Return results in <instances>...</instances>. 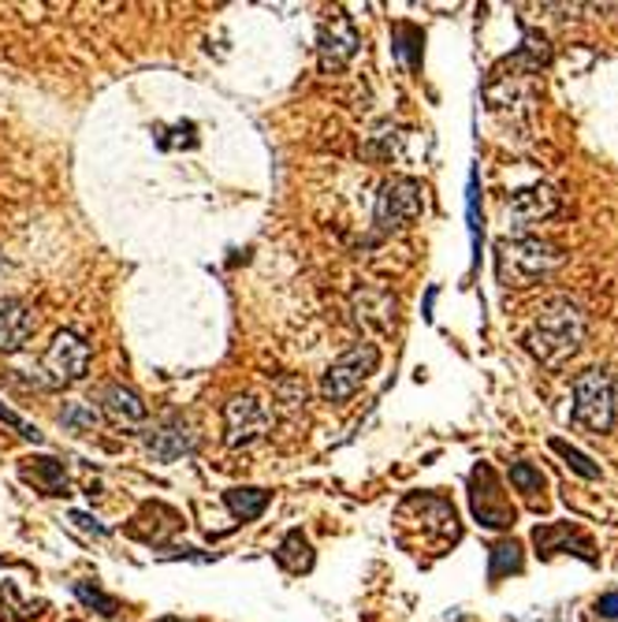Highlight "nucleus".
Segmentation results:
<instances>
[{"mask_svg": "<svg viewBox=\"0 0 618 622\" xmlns=\"http://www.w3.org/2000/svg\"><path fill=\"white\" fill-rule=\"evenodd\" d=\"M391 41H395V57L403 60L411 72H417V67H421V41H425L421 26L395 23V30H391Z\"/></svg>", "mask_w": 618, "mask_h": 622, "instance_id": "19", "label": "nucleus"}, {"mask_svg": "<svg viewBox=\"0 0 618 622\" xmlns=\"http://www.w3.org/2000/svg\"><path fill=\"white\" fill-rule=\"evenodd\" d=\"M552 451H555V455H563V459H567V467H570L573 473H578V477H585V481H600V477H604V470H600L585 451L570 448V444H567V440H559V436H555V440H552Z\"/></svg>", "mask_w": 618, "mask_h": 622, "instance_id": "21", "label": "nucleus"}, {"mask_svg": "<svg viewBox=\"0 0 618 622\" xmlns=\"http://www.w3.org/2000/svg\"><path fill=\"white\" fill-rule=\"evenodd\" d=\"M90 358L93 350L78 332L72 328L56 332V339H52V347L46 350V358H41L38 365V384L41 388H67V384H78L86 376V370H90Z\"/></svg>", "mask_w": 618, "mask_h": 622, "instance_id": "4", "label": "nucleus"}, {"mask_svg": "<svg viewBox=\"0 0 618 622\" xmlns=\"http://www.w3.org/2000/svg\"><path fill=\"white\" fill-rule=\"evenodd\" d=\"M101 407H104V414H109V422H116V425H142L146 418H150V410H146V402L138 399V391L124 388V384H104Z\"/></svg>", "mask_w": 618, "mask_h": 622, "instance_id": "14", "label": "nucleus"}, {"mask_svg": "<svg viewBox=\"0 0 618 622\" xmlns=\"http://www.w3.org/2000/svg\"><path fill=\"white\" fill-rule=\"evenodd\" d=\"M533 545H537V556L541 559H552L555 551H570V556L585 559V563H596V548L578 525L570 522H552V525H537L533 530Z\"/></svg>", "mask_w": 618, "mask_h": 622, "instance_id": "12", "label": "nucleus"}, {"mask_svg": "<svg viewBox=\"0 0 618 622\" xmlns=\"http://www.w3.org/2000/svg\"><path fill=\"white\" fill-rule=\"evenodd\" d=\"M156 622H182V619H176V615H168V619H156Z\"/></svg>", "mask_w": 618, "mask_h": 622, "instance_id": "29", "label": "nucleus"}, {"mask_svg": "<svg viewBox=\"0 0 618 622\" xmlns=\"http://www.w3.org/2000/svg\"><path fill=\"white\" fill-rule=\"evenodd\" d=\"M38 332V318L34 306L23 299H0V350L4 354H20L30 344V336Z\"/></svg>", "mask_w": 618, "mask_h": 622, "instance_id": "13", "label": "nucleus"}, {"mask_svg": "<svg viewBox=\"0 0 618 622\" xmlns=\"http://www.w3.org/2000/svg\"><path fill=\"white\" fill-rule=\"evenodd\" d=\"M276 563H280L287 574H306L313 567V545L306 540V533L302 530L287 533L280 540V548H276Z\"/></svg>", "mask_w": 618, "mask_h": 622, "instance_id": "16", "label": "nucleus"}, {"mask_svg": "<svg viewBox=\"0 0 618 622\" xmlns=\"http://www.w3.org/2000/svg\"><path fill=\"white\" fill-rule=\"evenodd\" d=\"M596 615L607 619V622L618 619V593H604V597L596 600Z\"/></svg>", "mask_w": 618, "mask_h": 622, "instance_id": "27", "label": "nucleus"}, {"mask_svg": "<svg viewBox=\"0 0 618 622\" xmlns=\"http://www.w3.org/2000/svg\"><path fill=\"white\" fill-rule=\"evenodd\" d=\"M526 567V556H521V545L515 537L507 540H495L489 551V582H500L503 574H521Z\"/></svg>", "mask_w": 618, "mask_h": 622, "instance_id": "18", "label": "nucleus"}, {"mask_svg": "<svg viewBox=\"0 0 618 622\" xmlns=\"http://www.w3.org/2000/svg\"><path fill=\"white\" fill-rule=\"evenodd\" d=\"M224 425H228V448H250V444H257L261 436L273 428V414H268V407L261 402L257 396H235L228 407H224Z\"/></svg>", "mask_w": 618, "mask_h": 622, "instance_id": "8", "label": "nucleus"}, {"mask_svg": "<svg viewBox=\"0 0 618 622\" xmlns=\"http://www.w3.org/2000/svg\"><path fill=\"white\" fill-rule=\"evenodd\" d=\"M146 451H150L153 462H176L182 455H194L198 451L194 425H190L182 414H168L150 436H146Z\"/></svg>", "mask_w": 618, "mask_h": 622, "instance_id": "10", "label": "nucleus"}, {"mask_svg": "<svg viewBox=\"0 0 618 622\" xmlns=\"http://www.w3.org/2000/svg\"><path fill=\"white\" fill-rule=\"evenodd\" d=\"M466 221H469V239H474V265L481 258V183H477V172H469V183H466Z\"/></svg>", "mask_w": 618, "mask_h": 622, "instance_id": "20", "label": "nucleus"}, {"mask_svg": "<svg viewBox=\"0 0 618 622\" xmlns=\"http://www.w3.org/2000/svg\"><path fill=\"white\" fill-rule=\"evenodd\" d=\"M72 522H75V525H83V530H93V533H98V537H104V533H109V530H104V525H98V522L90 519V514H83V511H72Z\"/></svg>", "mask_w": 618, "mask_h": 622, "instance_id": "28", "label": "nucleus"}, {"mask_svg": "<svg viewBox=\"0 0 618 622\" xmlns=\"http://www.w3.org/2000/svg\"><path fill=\"white\" fill-rule=\"evenodd\" d=\"M425 213V190L417 179H406V175H395L380 187L377 195V209H373V224H377L380 235H395L406 232L417 216Z\"/></svg>", "mask_w": 618, "mask_h": 622, "instance_id": "5", "label": "nucleus"}, {"mask_svg": "<svg viewBox=\"0 0 618 622\" xmlns=\"http://www.w3.org/2000/svg\"><path fill=\"white\" fill-rule=\"evenodd\" d=\"M75 597L104 619H116V611H119V600L109 597V593H101L98 585H90V582H75Z\"/></svg>", "mask_w": 618, "mask_h": 622, "instance_id": "22", "label": "nucleus"}, {"mask_svg": "<svg viewBox=\"0 0 618 622\" xmlns=\"http://www.w3.org/2000/svg\"><path fill=\"white\" fill-rule=\"evenodd\" d=\"M156 146H161V150H179V146L194 150V146H198V127L187 120V124H176L172 130H161V135H156Z\"/></svg>", "mask_w": 618, "mask_h": 622, "instance_id": "25", "label": "nucleus"}, {"mask_svg": "<svg viewBox=\"0 0 618 622\" xmlns=\"http://www.w3.org/2000/svg\"><path fill=\"white\" fill-rule=\"evenodd\" d=\"M4 269H8V261H4V258H0V273H4Z\"/></svg>", "mask_w": 618, "mask_h": 622, "instance_id": "30", "label": "nucleus"}, {"mask_svg": "<svg viewBox=\"0 0 618 622\" xmlns=\"http://www.w3.org/2000/svg\"><path fill=\"white\" fill-rule=\"evenodd\" d=\"M23 477L34 488H41L46 496H64L67 493V473L60 459H23Z\"/></svg>", "mask_w": 618, "mask_h": 622, "instance_id": "15", "label": "nucleus"}, {"mask_svg": "<svg viewBox=\"0 0 618 622\" xmlns=\"http://www.w3.org/2000/svg\"><path fill=\"white\" fill-rule=\"evenodd\" d=\"M362 46V34L346 12H336L332 20L320 26L317 34V52H320V72H339L354 60V52Z\"/></svg>", "mask_w": 618, "mask_h": 622, "instance_id": "9", "label": "nucleus"}, {"mask_svg": "<svg viewBox=\"0 0 618 622\" xmlns=\"http://www.w3.org/2000/svg\"><path fill=\"white\" fill-rule=\"evenodd\" d=\"M559 209H563L559 195H555L547 183H537V187L518 190V195L507 201V221L515 227V235H526L529 227L547 221V216H555Z\"/></svg>", "mask_w": 618, "mask_h": 622, "instance_id": "11", "label": "nucleus"}, {"mask_svg": "<svg viewBox=\"0 0 618 622\" xmlns=\"http://www.w3.org/2000/svg\"><path fill=\"white\" fill-rule=\"evenodd\" d=\"M510 485L526 496H537L544 493V473L537 470L533 462H515V467H510Z\"/></svg>", "mask_w": 618, "mask_h": 622, "instance_id": "23", "label": "nucleus"}, {"mask_svg": "<svg viewBox=\"0 0 618 622\" xmlns=\"http://www.w3.org/2000/svg\"><path fill=\"white\" fill-rule=\"evenodd\" d=\"M224 503H228V511L239 522H254V519L265 514L268 493H265V488H228V493H224Z\"/></svg>", "mask_w": 618, "mask_h": 622, "instance_id": "17", "label": "nucleus"}, {"mask_svg": "<svg viewBox=\"0 0 618 622\" xmlns=\"http://www.w3.org/2000/svg\"><path fill=\"white\" fill-rule=\"evenodd\" d=\"M469 507H474L477 525H484V530H510L518 519L510 496L503 493V481L495 477L489 462H477L469 473Z\"/></svg>", "mask_w": 618, "mask_h": 622, "instance_id": "7", "label": "nucleus"}, {"mask_svg": "<svg viewBox=\"0 0 618 622\" xmlns=\"http://www.w3.org/2000/svg\"><path fill=\"white\" fill-rule=\"evenodd\" d=\"M573 425L589 433H611L618 428V370H585L573 376Z\"/></svg>", "mask_w": 618, "mask_h": 622, "instance_id": "3", "label": "nucleus"}, {"mask_svg": "<svg viewBox=\"0 0 618 622\" xmlns=\"http://www.w3.org/2000/svg\"><path fill=\"white\" fill-rule=\"evenodd\" d=\"M0 422H4V425H12L15 433L23 436V440H34V444H41V433H38V428H34V425H26L23 418L15 414V410H8V407H4V402H0Z\"/></svg>", "mask_w": 618, "mask_h": 622, "instance_id": "26", "label": "nucleus"}, {"mask_svg": "<svg viewBox=\"0 0 618 622\" xmlns=\"http://www.w3.org/2000/svg\"><path fill=\"white\" fill-rule=\"evenodd\" d=\"M60 422H64V428H75V433H83V428L98 425V410H93L90 402H67V407L60 410Z\"/></svg>", "mask_w": 618, "mask_h": 622, "instance_id": "24", "label": "nucleus"}, {"mask_svg": "<svg viewBox=\"0 0 618 622\" xmlns=\"http://www.w3.org/2000/svg\"><path fill=\"white\" fill-rule=\"evenodd\" d=\"M563 265V250L555 242L541 239V235H510L500 239L495 247V276L507 291H521V287L541 284Z\"/></svg>", "mask_w": 618, "mask_h": 622, "instance_id": "2", "label": "nucleus"}, {"mask_svg": "<svg viewBox=\"0 0 618 622\" xmlns=\"http://www.w3.org/2000/svg\"><path fill=\"white\" fill-rule=\"evenodd\" d=\"M377 370H380V347H373V344L351 347L346 354H339L336 362L328 365L325 381H320V396L328 402H346L351 396H358L362 384Z\"/></svg>", "mask_w": 618, "mask_h": 622, "instance_id": "6", "label": "nucleus"}, {"mask_svg": "<svg viewBox=\"0 0 618 622\" xmlns=\"http://www.w3.org/2000/svg\"><path fill=\"white\" fill-rule=\"evenodd\" d=\"M585 336H589L585 306L567 299V295H555V299H547L541 310L533 313L521 344H526V350L537 362L563 365L567 358H573L585 347Z\"/></svg>", "mask_w": 618, "mask_h": 622, "instance_id": "1", "label": "nucleus"}]
</instances>
